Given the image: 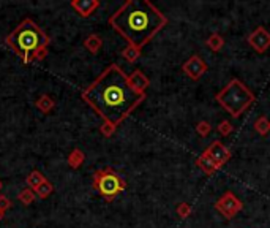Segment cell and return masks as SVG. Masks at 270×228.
I'll use <instances>...</instances> for the list:
<instances>
[{"mask_svg": "<svg viewBox=\"0 0 270 228\" xmlns=\"http://www.w3.org/2000/svg\"><path fill=\"white\" fill-rule=\"evenodd\" d=\"M82 100L104 122L119 127L146 100V94L134 90L128 75L117 63H112L94 83L82 90Z\"/></svg>", "mask_w": 270, "mask_h": 228, "instance_id": "1", "label": "cell"}, {"mask_svg": "<svg viewBox=\"0 0 270 228\" xmlns=\"http://www.w3.org/2000/svg\"><path fill=\"white\" fill-rule=\"evenodd\" d=\"M52 192H54V185L46 179L37 190H35V195L40 197V198H48L49 195L52 194Z\"/></svg>", "mask_w": 270, "mask_h": 228, "instance_id": "20", "label": "cell"}, {"mask_svg": "<svg viewBox=\"0 0 270 228\" xmlns=\"http://www.w3.org/2000/svg\"><path fill=\"white\" fill-rule=\"evenodd\" d=\"M205 154L210 157V160L215 163L218 168L221 165H224V163L229 160V157H231V152L227 151L223 142H220V141H213L212 144L207 147Z\"/></svg>", "mask_w": 270, "mask_h": 228, "instance_id": "8", "label": "cell"}, {"mask_svg": "<svg viewBox=\"0 0 270 228\" xmlns=\"http://www.w3.org/2000/svg\"><path fill=\"white\" fill-rule=\"evenodd\" d=\"M250 45L256 49L258 53H264L270 46V33L266 30L264 27H258L256 30L250 35Z\"/></svg>", "mask_w": 270, "mask_h": 228, "instance_id": "9", "label": "cell"}, {"mask_svg": "<svg viewBox=\"0 0 270 228\" xmlns=\"http://www.w3.org/2000/svg\"><path fill=\"white\" fill-rule=\"evenodd\" d=\"M190 212H191V206L188 203H182L179 204V208H177V214H179L180 217H188Z\"/></svg>", "mask_w": 270, "mask_h": 228, "instance_id": "25", "label": "cell"}, {"mask_svg": "<svg viewBox=\"0 0 270 228\" xmlns=\"http://www.w3.org/2000/svg\"><path fill=\"white\" fill-rule=\"evenodd\" d=\"M46 181V177H45V174L43 173H40V171H32L30 174H28L27 177H25V182H27V187L28 189H32V190H37L40 185Z\"/></svg>", "mask_w": 270, "mask_h": 228, "instance_id": "13", "label": "cell"}, {"mask_svg": "<svg viewBox=\"0 0 270 228\" xmlns=\"http://www.w3.org/2000/svg\"><path fill=\"white\" fill-rule=\"evenodd\" d=\"M108 23L128 45L142 49L168 24V18L148 0H128Z\"/></svg>", "mask_w": 270, "mask_h": 228, "instance_id": "2", "label": "cell"}, {"mask_svg": "<svg viewBox=\"0 0 270 228\" xmlns=\"http://www.w3.org/2000/svg\"><path fill=\"white\" fill-rule=\"evenodd\" d=\"M128 81H130L131 87L134 90L141 92V94H146V89L148 87V84H150L148 78L142 73L141 70H134L131 75H128Z\"/></svg>", "mask_w": 270, "mask_h": 228, "instance_id": "11", "label": "cell"}, {"mask_svg": "<svg viewBox=\"0 0 270 228\" xmlns=\"http://www.w3.org/2000/svg\"><path fill=\"white\" fill-rule=\"evenodd\" d=\"M244 204L240 203V200L232 194V192H226V194L215 203V209L223 214L226 219L234 217L239 211H242Z\"/></svg>", "mask_w": 270, "mask_h": 228, "instance_id": "6", "label": "cell"}, {"mask_svg": "<svg viewBox=\"0 0 270 228\" xmlns=\"http://www.w3.org/2000/svg\"><path fill=\"white\" fill-rule=\"evenodd\" d=\"M182 70L188 78H191V80H199V78L207 71V63L201 59V56L196 54L193 57H190V59L183 63Z\"/></svg>", "mask_w": 270, "mask_h": 228, "instance_id": "7", "label": "cell"}, {"mask_svg": "<svg viewBox=\"0 0 270 228\" xmlns=\"http://www.w3.org/2000/svg\"><path fill=\"white\" fill-rule=\"evenodd\" d=\"M48 53H49V51H48V46L41 48V49H38V51L32 56V60H45L46 56H48Z\"/></svg>", "mask_w": 270, "mask_h": 228, "instance_id": "26", "label": "cell"}, {"mask_svg": "<svg viewBox=\"0 0 270 228\" xmlns=\"http://www.w3.org/2000/svg\"><path fill=\"white\" fill-rule=\"evenodd\" d=\"M215 98L226 111H229L234 117H239L253 103L254 95L244 83L232 80L221 92H218Z\"/></svg>", "mask_w": 270, "mask_h": 228, "instance_id": "4", "label": "cell"}, {"mask_svg": "<svg viewBox=\"0 0 270 228\" xmlns=\"http://www.w3.org/2000/svg\"><path fill=\"white\" fill-rule=\"evenodd\" d=\"M92 185L106 201H112L114 198L126 189V182L123 177L109 167L95 171Z\"/></svg>", "mask_w": 270, "mask_h": 228, "instance_id": "5", "label": "cell"}, {"mask_svg": "<svg viewBox=\"0 0 270 228\" xmlns=\"http://www.w3.org/2000/svg\"><path fill=\"white\" fill-rule=\"evenodd\" d=\"M139 56H141V49L138 48H134V46H130L128 45L123 51H122V57L126 60V62H136L139 59Z\"/></svg>", "mask_w": 270, "mask_h": 228, "instance_id": "17", "label": "cell"}, {"mask_svg": "<svg viewBox=\"0 0 270 228\" xmlns=\"http://www.w3.org/2000/svg\"><path fill=\"white\" fill-rule=\"evenodd\" d=\"M35 192L32 190V189H24V190H21L19 194H18V200L23 204H25V206H28V204H32L33 203V200H35Z\"/></svg>", "mask_w": 270, "mask_h": 228, "instance_id": "19", "label": "cell"}, {"mask_svg": "<svg viewBox=\"0 0 270 228\" xmlns=\"http://www.w3.org/2000/svg\"><path fill=\"white\" fill-rule=\"evenodd\" d=\"M196 163L199 165V168H202L207 174H210V173H213V171H215V170H218V167H217L215 163H213L212 160H210V157H209L207 154H205V152L197 157Z\"/></svg>", "mask_w": 270, "mask_h": 228, "instance_id": "16", "label": "cell"}, {"mask_svg": "<svg viewBox=\"0 0 270 228\" xmlns=\"http://www.w3.org/2000/svg\"><path fill=\"white\" fill-rule=\"evenodd\" d=\"M3 189V182L2 181H0V190H2Z\"/></svg>", "mask_w": 270, "mask_h": 228, "instance_id": "29", "label": "cell"}, {"mask_svg": "<svg viewBox=\"0 0 270 228\" xmlns=\"http://www.w3.org/2000/svg\"><path fill=\"white\" fill-rule=\"evenodd\" d=\"M84 160H85V155H84V152L81 151V149H73V151L70 152L68 159H67L68 165H70L71 168H73V170L81 168V165L84 163Z\"/></svg>", "mask_w": 270, "mask_h": 228, "instance_id": "15", "label": "cell"}, {"mask_svg": "<svg viewBox=\"0 0 270 228\" xmlns=\"http://www.w3.org/2000/svg\"><path fill=\"white\" fill-rule=\"evenodd\" d=\"M205 45H207V48H210L213 53H218L220 49L223 48L224 41H223V38L220 37L218 33H213L210 38H207V41H205Z\"/></svg>", "mask_w": 270, "mask_h": 228, "instance_id": "18", "label": "cell"}, {"mask_svg": "<svg viewBox=\"0 0 270 228\" xmlns=\"http://www.w3.org/2000/svg\"><path fill=\"white\" fill-rule=\"evenodd\" d=\"M101 46H103V40L97 33H90L89 37L84 40V48L87 49L90 54H98Z\"/></svg>", "mask_w": 270, "mask_h": 228, "instance_id": "12", "label": "cell"}, {"mask_svg": "<svg viewBox=\"0 0 270 228\" xmlns=\"http://www.w3.org/2000/svg\"><path fill=\"white\" fill-rule=\"evenodd\" d=\"M11 208V201H10V198L8 197H5V195H0V211L5 212V211H8Z\"/></svg>", "mask_w": 270, "mask_h": 228, "instance_id": "27", "label": "cell"}, {"mask_svg": "<svg viewBox=\"0 0 270 228\" xmlns=\"http://www.w3.org/2000/svg\"><path fill=\"white\" fill-rule=\"evenodd\" d=\"M196 130H197L199 135H201V137H205V135L210 133V125H209V122H204V120H202V122L197 124Z\"/></svg>", "mask_w": 270, "mask_h": 228, "instance_id": "24", "label": "cell"}, {"mask_svg": "<svg viewBox=\"0 0 270 228\" xmlns=\"http://www.w3.org/2000/svg\"><path fill=\"white\" fill-rule=\"evenodd\" d=\"M217 130H218L220 135H223V137H227V135L232 132V127L229 124V120H223V122H220Z\"/></svg>", "mask_w": 270, "mask_h": 228, "instance_id": "22", "label": "cell"}, {"mask_svg": "<svg viewBox=\"0 0 270 228\" xmlns=\"http://www.w3.org/2000/svg\"><path fill=\"white\" fill-rule=\"evenodd\" d=\"M3 214H5V212L0 211V222H2V219H3Z\"/></svg>", "mask_w": 270, "mask_h": 228, "instance_id": "28", "label": "cell"}, {"mask_svg": "<svg viewBox=\"0 0 270 228\" xmlns=\"http://www.w3.org/2000/svg\"><path fill=\"white\" fill-rule=\"evenodd\" d=\"M254 128L256 132L261 133V135H267L270 132V120H267L266 116H261L258 120L254 122Z\"/></svg>", "mask_w": 270, "mask_h": 228, "instance_id": "21", "label": "cell"}, {"mask_svg": "<svg viewBox=\"0 0 270 228\" xmlns=\"http://www.w3.org/2000/svg\"><path fill=\"white\" fill-rule=\"evenodd\" d=\"M5 43L23 59L25 65H28L32 62V56L38 49L49 46L51 38L41 30L37 23L27 18L5 38Z\"/></svg>", "mask_w": 270, "mask_h": 228, "instance_id": "3", "label": "cell"}, {"mask_svg": "<svg viewBox=\"0 0 270 228\" xmlns=\"http://www.w3.org/2000/svg\"><path fill=\"white\" fill-rule=\"evenodd\" d=\"M70 5L81 18H89L99 6V2L98 0H71Z\"/></svg>", "mask_w": 270, "mask_h": 228, "instance_id": "10", "label": "cell"}, {"mask_svg": "<svg viewBox=\"0 0 270 228\" xmlns=\"http://www.w3.org/2000/svg\"><path fill=\"white\" fill-rule=\"evenodd\" d=\"M116 128L117 127H114L112 124H109V122H103V125L99 127V132H101L104 137H112L114 135V132H116Z\"/></svg>", "mask_w": 270, "mask_h": 228, "instance_id": "23", "label": "cell"}, {"mask_svg": "<svg viewBox=\"0 0 270 228\" xmlns=\"http://www.w3.org/2000/svg\"><path fill=\"white\" fill-rule=\"evenodd\" d=\"M35 106L41 111V113H51L55 106V102L52 97H49L48 94H43L37 102H35Z\"/></svg>", "mask_w": 270, "mask_h": 228, "instance_id": "14", "label": "cell"}]
</instances>
